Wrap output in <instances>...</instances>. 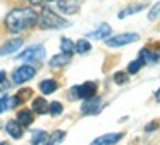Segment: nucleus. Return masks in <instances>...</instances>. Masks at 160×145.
<instances>
[{"label":"nucleus","mask_w":160,"mask_h":145,"mask_svg":"<svg viewBox=\"0 0 160 145\" xmlns=\"http://www.w3.org/2000/svg\"><path fill=\"white\" fill-rule=\"evenodd\" d=\"M36 23H38V14L33 9H29V7L14 9L7 14V17H5V26H7V30L14 35L29 30V28H33Z\"/></svg>","instance_id":"obj_1"},{"label":"nucleus","mask_w":160,"mask_h":145,"mask_svg":"<svg viewBox=\"0 0 160 145\" xmlns=\"http://www.w3.org/2000/svg\"><path fill=\"white\" fill-rule=\"evenodd\" d=\"M38 24L43 30H60V28L67 26V21L64 17H60L59 14H55L52 9H43L42 14L38 16Z\"/></svg>","instance_id":"obj_2"},{"label":"nucleus","mask_w":160,"mask_h":145,"mask_svg":"<svg viewBox=\"0 0 160 145\" xmlns=\"http://www.w3.org/2000/svg\"><path fill=\"white\" fill-rule=\"evenodd\" d=\"M97 95V83L95 81H86L83 85H76L69 90V99L71 100H78V99H91Z\"/></svg>","instance_id":"obj_3"},{"label":"nucleus","mask_w":160,"mask_h":145,"mask_svg":"<svg viewBox=\"0 0 160 145\" xmlns=\"http://www.w3.org/2000/svg\"><path fill=\"white\" fill-rule=\"evenodd\" d=\"M45 55H47V50H45V47H43V45H33V47L22 50L21 54L18 55V59H19V61H24V62H31V64H35V62H42Z\"/></svg>","instance_id":"obj_4"},{"label":"nucleus","mask_w":160,"mask_h":145,"mask_svg":"<svg viewBox=\"0 0 160 145\" xmlns=\"http://www.w3.org/2000/svg\"><path fill=\"white\" fill-rule=\"evenodd\" d=\"M139 40V35L138 33H121V35H115V36H110L105 40V43L108 47L115 48V47H124V45H129L132 41H138Z\"/></svg>","instance_id":"obj_5"},{"label":"nucleus","mask_w":160,"mask_h":145,"mask_svg":"<svg viewBox=\"0 0 160 145\" xmlns=\"http://www.w3.org/2000/svg\"><path fill=\"white\" fill-rule=\"evenodd\" d=\"M36 74V69L33 67V66H21V67L14 69V72H12V81L14 83H26L29 81L31 78H35Z\"/></svg>","instance_id":"obj_6"},{"label":"nucleus","mask_w":160,"mask_h":145,"mask_svg":"<svg viewBox=\"0 0 160 145\" xmlns=\"http://www.w3.org/2000/svg\"><path fill=\"white\" fill-rule=\"evenodd\" d=\"M102 105H103V102H102L100 97H91V99H86L83 102V105H81V112L84 114V116H90V114H100L102 110Z\"/></svg>","instance_id":"obj_7"},{"label":"nucleus","mask_w":160,"mask_h":145,"mask_svg":"<svg viewBox=\"0 0 160 145\" xmlns=\"http://www.w3.org/2000/svg\"><path fill=\"white\" fill-rule=\"evenodd\" d=\"M84 0H57V5H59V10L62 14H76L79 10V7L83 5Z\"/></svg>","instance_id":"obj_8"},{"label":"nucleus","mask_w":160,"mask_h":145,"mask_svg":"<svg viewBox=\"0 0 160 145\" xmlns=\"http://www.w3.org/2000/svg\"><path fill=\"white\" fill-rule=\"evenodd\" d=\"M122 137H124V133H107V135L95 138L91 142V145H112V143H117Z\"/></svg>","instance_id":"obj_9"},{"label":"nucleus","mask_w":160,"mask_h":145,"mask_svg":"<svg viewBox=\"0 0 160 145\" xmlns=\"http://www.w3.org/2000/svg\"><path fill=\"white\" fill-rule=\"evenodd\" d=\"M110 33H112V28L108 24H102V26H98V30L88 33V38H93V40H107L110 36Z\"/></svg>","instance_id":"obj_10"},{"label":"nucleus","mask_w":160,"mask_h":145,"mask_svg":"<svg viewBox=\"0 0 160 145\" xmlns=\"http://www.w3.org/2000/svg\"><path fill=\"white\" fill-rule=\"evenodd\" d=\"M22 47V40L21 38H14L11 41H5L2 47H0V55H7V54H12V52L19 50Z\"/></svg>","instance_id":"obj_11"},{"label":"nucleus","mask_w":160,"mask_h":145,"mask_svg":"<svg viewBox=\"0 0 160 145\" xmlns=\"http://www.w3.org/2000/svg\"><path fill=\"white\" fill-rule=\"evenodd\" d=\"M5 131L11 135L12 138H21L22 137V126L18 123V119H12L5 124Z\"/></svg>","instance_id":"obj_12"},{"label":"nucleus","mask_w":160,"mask_h":145,"mask_svg":"<svg viewBox=\"0 0 160 145\" xmlns=\"http://www.w3.org/2000/svg\"><path fill=\"white\" fill-rule=\"evenodd\" d=\"M33 110L36 114H47V112H50V104L43 97H36L33 100Z\"/></svg>","instance_id":"obj_13"},{"label":"nucleus","mask_w":160,"mask_h":145,"mask_svg":"<svg viewBox=\"0 0 160 145\" xmlns=\"http://www.w3.org/2000/svg\"><path fill=\"white\" fill-rule=\"evenodd\" d=\"M33 119H35V114L29 109H22L18 112V123L21 124V126H29V124L33 123Z\"/></svg>","instance_id":"obj_14"},{"label":"nucleus","mask_w":160,"mask_h":145,"mask_svg":"<svg viewBox=\"0 0 160 145\" xmlns=\"http://www.w3.org/2000/svg\"><path fill=\"white\" fill-rule=\"evenodd\" d=\"M138 57H141L145 61V64H153V62H157L160 59V54L158 52H152L150 48H141Z\"/></svg>","instance_id":"obj_15"},{"label":"nucleus","mask_w":160,"mask_h":145,"mask_svg":"<svg viewBox=\"0 0 160 145\" xmlns=\"http://www.w3.org/2000/svg\"><path fill=\"white\" fill-rule=\"evenodd\" d=\"M57 88H59V83H57L55 79H43V81L40 83V90H42L43 95H50V93H53Z\"/></svg>","instance_id":"obj_16"},{"label":"nucleus","mask_w":160,"mask_h":145,"mask_svg":"<svg viewBox=\"0 0 160 145\" xmlns=\"http://www.w3.org/2000/svg\"><path fill=\"white\" fill-rule=\"evenodd\" d=\"M71 61L69 55L66 54H59V55H53L52 59H50V67L52 69H57V67H64V66L67 64V62Z\"/></svg>","instance_id":"obj_17"},{"label":"nucleus","mask_w":160,"mask_h":145,"mask_svg":"<svg viewBox=\"0 0 160 145\" xmlns=\"http://www.w3.org/2000/svg\"><path fill=\"white\" fill-rule=\"evenodd\" d=\"M143 9H146L145 3H139V5H131V7H126V9H122L121 12L117 14L119 19H124L126 16H129V14H136V12H141Z\"/></svg>","instance_id":"obj_18"},{"label":"nucleus","mask_w":160,"mask_h":145,"mask_svg":"<svg viewBox=\"0 0 160 145\" xmlns=\"http://www.w3.org/2000/svg\"><path fill=\"white\" fill-rule=\"evenodd\" d=\"M64 137H66V133H64L62 130H57V131H53V133L47 138L43 145H59L60 142L64 140Z\"/></svg>","instance_id":"obj_19"},{"label":"nucleus","mask_w":160,"mask_h":145,"mask_svg":"<svg viewBox=\"0 0 160 145\" xmlns=\"http://www.w3.org/2000/svg\"><path fill=\"white\" fill-rule=\"evenodd\" d=\"M60 50H62V54H66L71 57V55L76 52V48H74V43L69 38H62V40H60Z\"/></svg>","instance_id":"obj_20"},{"label":"nucleus","mask_w":160,"mask_h":145,"mask_svg":"<svg viewBox=\"0 0 160 145\" xmlns=\"http://www.w3.org/2000/svg\"><path fill=\"white\" fill-rule=\"evenodd\" d=\"M74 48H76L78 54L84 55V54H88V52L91 50V43H90L88 40H78L76 45H74Z\"/></svg>","instance_id":"obj_21"},{"label":"nucleus","mask_w":160,"mask_h":145,"mask_svg":"<svg viewBox=\"0 0 160 145\" xmlns=\"http://www.w3.org/2000/svg\"><path fill=\"white\" fill-rule=\"evenodd\" d=\"M47 138H48V135H47V131H43V130H36V131H33L31 143H33V145L45 143V140H47Z\"/></svg>","instance_id":"obj_22"},{"label":"nucleus","mask_w":160,"mask_h":145,"mask_svg":"<svg viewBox=\"0 0 160 145\" xmlns=\"http://www.w3.org/2000/svg\"><path fill=\"white\" fill-rule=\"evenodd\" d=\"M143 66H145V61H143L141 57H138L136 61H132L131 64L128 66V72H129V74H136V72L143 67Z\"/></svg>","instance_id":"obj_23"},{"label":"nucleus","mask_w":160,"mask_h":145,"mask_svg":"<svg viewBox=\"0 0 160 145\" xmlns=\"http://www.w3.org/2000/svg\"><path fill=\"white\" fill-rule=\"evenodd\" d=\"M114 81L117 83V85H126V83L129 81V72H122V71L115 72V74H114Z\"/></svg>","instance_id":"obj_24"},{"label":"nucleus","mask_w":160,"mask_h":145,"mask_svg":"<svg viewBox=\"0 0 160 145\" xmlns=\"http://www.w3.org/2000/svg\"><path fill=\"white\" fill-rule=\"evenodd\" d=\"M157 17H160V2H157L155 5L150 9V12H148V19L150 21H155Z\"/></svg>","instance_id":"obj_25"},{"label":"nucleus","mask_w":160,"mask_h":145,"mask_svg":"<svg viewBox=\"0 0 160 145\" xmlns=\"http://www.w3.org/2000/svg\"><path fill=\"white\" fill-rule=\"evenodd\" d=\"M62 110H64V107H62L60 102H52L50 104V114H52V116H59V114H62Z\"/></svg>","instance_id":"obj_26"},{"label":"nucleus","mask_w":160,"mask_h":145,"mask_svg":"<svg viewBox=\"0 0 160 145\" xmlns=\"http://www.w3.org/2000/svg\"><path fill=\"white\" fill-rule=\"evenodd\" d=\"M31 95H33V90H31V88H22V90H21V92H19L16 97H18V99L21 100V102H24V100H28Z\"/></svg>","instance_id":"obj_27"},{"label":"nucleus","mask_w":160,"mask_h":145,"mask_svg":"<svg viewBox=\"0 0 160 145\" xmlns=\"http://www.w3.org/2000/svg\"><path fill=\"white\" fill-rule=\"evenodd\" d=\"M5 78H7L5 71H0V92H4V90H7L9 86H11L7 81H5Z\"/></svg>","instance_id":"obj_28"},{"label":"nucleus","mask_w":160,"mask_h":145,"mask_svg":"<svg viewBox=\"0 0 160 145\" xmlns=\"http://www.w3.org/2000/svg\"><path fill=\"white\" fill-rule=\"evenodd\" d=\"M28 2H31L33 5H40V3H43V2H52V0H28Z\"/></svg>","instance_id":"obj_29"},{"label":"nucleus","mask_w":160,"mask_h":145,"mask_svg":"<svg viewBox=\"0 0 160 145\" xmlns=\"http://www.w3.org/2000/svg\"><path fill=\"white\" fill-rule=\"evenodd\" d=\"M155 95H157V100H158V102H160V88L157 90V93H155Z\"/></svg>","instance_id":"obj_30"},{"label":"nucleus","mask_w":160,"mask_h":145,"mask_svg":"<svg viewBox=\"0 0 160 145\" xmlns=\"http://www.w3.org/2000/svg\"><path fill=\"white\" fill-rule=\"evenodd\" d=\"M0 145H9L7 142H0Z\"/></svg>","instance_id":"obj_31"}]
</instances>
